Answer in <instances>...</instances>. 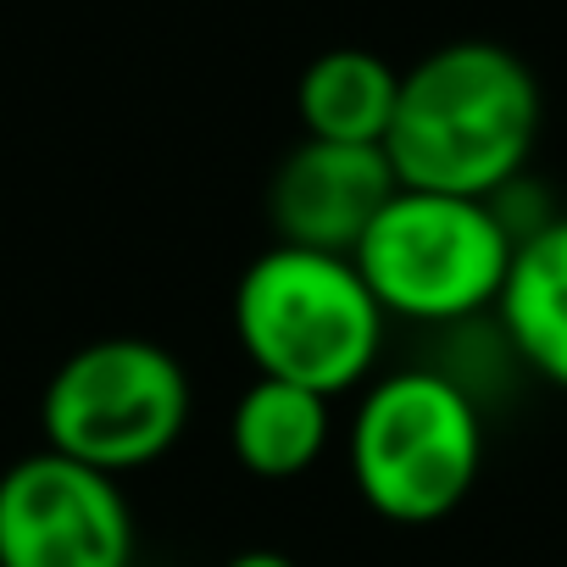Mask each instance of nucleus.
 I'll return each mask as SVG.
<instances>
[{
	"label": "nucleus",
	"mask_w": 567,
	"mask_h": 567,
	"mask_svg": "<svg viewBox=\"0 0 567 567\" xmlns=\"http://www.w3.org/2000/svg\"><path fill=\"white\" fill-rule=\"evenodd\" d=\"M0 567H134V512L117 478L34 451L0 473Z\"/></svg>",
	"instance_id": "6"
},
{
	"label": "nucleus",
	"mask_w": 567,
	"mask_h": 567,
	"mask_svg": "<svg viewBox=\"0 0 567 567\" xmlns=\"http://www.w3.org/2000/svg\"><path fill=\"white\" fill-rule=\"evenodd\" d=\"M329 429L323 395L278 379H250L228 412V445L250 478H301L329 451Z\"/></svg>",
	"instance_id": "10"
},
{
	"label": "nucleus",
	"mask_w": 567,
	"mask_h": 567,
	"mask_svg": "<svg viewBox=\"0 0 567 567\" xmlns=\"http://www.w3.org/2000/svg\"><path fill=\"white\" fill-rule=\"evenodd\" d=\"M517 234L489 200L395 189L351 250L362 284L384 318L406 323H462L501 301Z\"/></svg>",
	"instance_id": "3"
},
{
	"label": "nucleus",
	"mask_w": 567,
	"mask_h": 567,
	"mask_svg": "<svg viewBox=\"0 0 567 567\" xmlns=\"http://www.w3.org/2000/svg\"><path fill=\"white\" fill-rule=\"evenodd\" d=\"M484 467V423L462 384L429 368L379 379L351 417V478L390 523L451 517Z\"/></svg>",
	"instance_id": "4"
},
{
	"label": "nucleus",
	"mask_w": 567,
	"mask_h": 567,
	"mask_svg": "<svg viewBox=\"0 0 567 567\" xmlns=\"http://www.w3.org/2000/svg\"><path fill=\"white\" fill-rule=\"evenodd\" d=\"M495 312L517 357L539 379L567 390V212L545 217L539 228L517 239Z\"/></svg>",
	"instance_id": "8"
},
{
	"label": "nucleus",
	"mask_w": 567,
	"mask_h": 567,
	"mask_svg": "<svg viewBox=\"0 0 567 567\" xmlns=\"http://www.w3.org/2000/svg\"><path fill=\"white\" fill-rule=\"evenodd\" d=\"M189 423V379L178 357L140 334L79 346L40 395L45 451L73 456L106 478L151 467Z\"/></svg>",
	"instance_id": "5"
},
{
	"label": "nucleus",
	"mask_w": 567,
	"mask_h": 567,
	"mask_svg": "<svg viewBox=\"0 0 567 567\" xmlns=\"http://www.w3.org/2000/svg\"><path fill=\"white\" fill-rule=\"evenodd\" d=\"M223 567H301V561H290L284 550H267V545H256V550H239V556H228Z\"/></svg>",
	"instance_id": "11"
},
{
	"label": "nucleus",
	"mask_w": 567,
	"mask_h": 567,
	"mask_svg": "<svg viewBox=\"0 0 567 567\" xmlns=\"http://www.w3.org/2000/svg\"><path fill=\"white\" fill-rule=\"evenodd\" d=\"M539 84L528 62L495 40H451L401 73L384 156L401 189L501 195L534 156Z\"/></svg>",
	"instance_id": "1"
},
{
	"label": "nucleus",
	"mask_w": 567,
	"mask_h": 567,
	"mask_svg": "<svg viewBox=\"0 0 567 567\" xmlns=\"http://www.w3.org/2000/svg\"><path fill=\"white\" fill-rule=\"evenodd\" d=\"M234 340L256 379L301 384L334 401L373 373L384 307L351 256L267 245L234 284Z\"/></svg>",
	"instance_id": "2"
},
{
	"label": "nucleus",
	"mask_w": 567,
	"mask_h": 567,
	"mask_svg": "<svg viewBox=\"0 0 567 567\" xmlns=\"http://www.w3.org/2000/svg\"><path fill=\"white\" fill-rule=\"evenodd\" d=\"M395 189H401V178H395L384 145L301 140L272 173L267 217H272L278 245L351 256Z\"/></svg>",
	"instance_id": "7"
},
{
	"label": "nucleus",
	"mask_w": 567,
	"mask_h": 567,
	"mask_svg": "<svg viewBox=\"0 0 567 567\" xmlns=\"http://www.w3.org/2000/svg\"><path fill=\"white\" fill-rule=\"evenodd\" d=\"M401 101V73L362 45H334L307 62L296 84V112L307 140L329 145H384Z\"/></svg>",
	"instance_id": "9"
}]
</instances>
